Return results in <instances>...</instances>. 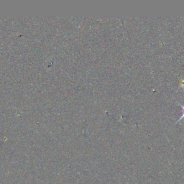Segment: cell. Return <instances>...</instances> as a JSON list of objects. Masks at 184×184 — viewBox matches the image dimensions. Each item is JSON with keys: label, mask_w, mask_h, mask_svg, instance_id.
Instances as JSON below:
<instances>
[{"label": "cell", "mask_w": 184, "mask_h": 184, "mask_svg": "<svg viewBox=\"0 0 184 184\" xmlns=\"http://www.w3.org/2000/svg\"><path fill=\"white\" fill-rule=\"evenodd\" d=\"M181 108H182V116H181V117L180 118V119H179L178 121H177V122H178L179 121H180V120H181L184 118V105L181 104Z\"/></svg>", "instance_id": "obj_1"}, {"label": "cell", "mask_w": 184, "mask_h": 184, "mask_svg": "<svg viewBox=\"0 0 184 184\" xmlns=\"http://www.w3.org/2000/svg\"><path fill=\"white\" fill-rule=\"evenodd\" d=\"M180 86L181 87H183V88H184V79L181 81V83L180 84Z\"/></svg>", "instance_id": "obj_2"}]
</instances>
